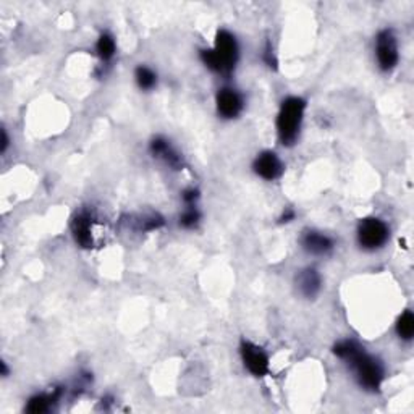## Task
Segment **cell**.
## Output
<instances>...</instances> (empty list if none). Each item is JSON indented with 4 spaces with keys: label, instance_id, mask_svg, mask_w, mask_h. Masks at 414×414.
Instances as JSON below:
<instances>
[{
    "label": "cell",
    "instance_id": "1",
    "mask_svg": "<svg viewBox=\"0 0 414 414\" xmlns=\"http://www.w3.org/2000/svg\"><path fill=\"white\" fill-rule=\"evenodd\" d=\"M333 353L350 364L359 385L364 390L377 392L383 381V366L377 358L367 355L355 340H342L333 347Z\"/></svg>",
    "mask_w": 414,
    "mask_h": 414
},
{
    "label": "cell",
    "instance_id": "2",
    "mask_svg": "<svg viewBox=\"0 0 414 414\" xmlns=\"http://www.w3.org/2000/svg\"><path fill=\"white\" fill-rule=\"evenodd\" d=\"M201 60L209 70L221 74H230L238 62V42L232 33L221 29L211 51H202Z\"/></svg>",
    "mask_w": 414,
    "mask_h": 414
},
{
    "label": "cell",
    "instance_id": "3",
    "mask_svg": "<svg viewBox=\"0 0 414 414\" xmlns=\"http://www.w3.org/2000/svg\"><path fill=\"white\" fill-rule=\"evenodd\" d=\"M304 111H306V101L301 97H287L282 102L280 112L277 117V132L278 139L283 146H292L296 141L299 128H301Z\"/></svg>",
    "mask_w": 414,
    "mask_h": 414
},
{
    "label": "cell",
    "instance_id": "4",
    "mask_svg": "<svg viewBox=\"0 0 414 414\" xmlns=\"http://www.w3.org/2000/svg\"><path fill=\"white\" fill-rule=\"evenodd\" d=\"M388 237H390V230L381 218L367 217L359 222L358 243L363 249L374 251V249L382 248L387 243Z\"/></svg>",
    "mask_w": 414,
    "mask_h": 414
},
{
    "label": "cell",
    "instance_id": "5",
    "mask_svg": "<svg viewBox=\"0 0 414 414\" xmlns=\"http://www.w3.org/2000/svg\"><path fill=\"white\" fill-rule=\"evenodd\" d=\"M376 56L379 67L383 72H390L398 63V44L392 29H382L376 38Z\"/></svg>",
    "mask_w": 414,
    "mask_h": 414
},
{
    "label": "cell",
    "instance_id": "6",
    "mask_svg": "<svg viewBox=\"0 0 414 414\" xmlns=\"http://www.w3.org/2000/svg\"><path fill=\"white\" fill-rule=\"evenodd\" d=\"M239 353L244 367L253 374L254 377H264L269 372V356L261 347L254 345L251 342L243 340L239 345Z\"/></svg>",
    "mask_w": 414,
    "mask_h": 414
},
{
    "label": "cell",
    "instance_id": "7",
    "mask_svg": "<svg viewBox=\"0 0 414 414\" xmlns=\"http://www.w3.org/2000/svg\"><path fill=\"white\" fill-rule=\"evenodd\" d=\"M216 102H217L218 116L227 120L237 118L244 107L243 96L232 88L221 89V91L217 93Z\"/></svg>",
    "mask_w": 414,
    "mask_h": 414
},
{
    "label": "cell",
    "instance_id": "8",
    "mask_svg": "<svg viewBox=\"0 0 414 414\" xmlns=\"http://www.w3.org/2000/svg\"><path fill=\"white\" fill-rule=\"evenodd\" d=\"M253 168L259 177L267 180V182H273L283 173V164L277 154L272 151H264L259 154L254 161Z\"/></svg>",
    "mask_w": 414,
    "mask_h": 414
},
{
    "label": "cell",
    "instance_id": "9",
    "mask_svg": "<svg viewBox=\"0 0 414 414\" xmlns=\"http://www.w3.org/2000/svg\"><path fill=\"white\" fill-rule=\"evenodd\" d=\"M149 151H151L154 157L162 159L168 167L173 168V170H180V168H183L184 166L182 154H180L166 138H154L151 146H149Z\"/></svg>",
    "mask_w": 414,
    "mask_h": 414
},
{
    "label": "cell",
    "instance_id": "10",
    "mask_svg": "<svg viewBox=\"0 0 414 414\" xmlns=\"http://www.w3.org/2000/svg\"><path fill=\"white\" fill-rule=\"evenodd\" d=\"M72 233L74 241L81 248H93V217L88 211L77 214L72 221Z\"/></svg>",
    "mask_w": 414,
    "mask_h": 414
},
{
    "label": "cell",
    "instance_id": "11",
    "mask_svg": "<svg viewBox=\"0 0 414 414\" xmlns=\"http://www.w3.org/2000/svg\"><path fill=\"white\" fill-rule=\"evenodd\" d=\"M322 280L316 269H304L296 276V288L304 298L312 299L321 292Z\"/></svg>",
    "mask_w": 414,
    "mask_h": 414
},
{
    "label": "cell",
    "instance_id": "12",
    "mask_svg": "<svg viewBox=\"0 0 414 414\" xmlns=\"http://www.w3.org/2000/svg\"><path fill=\"white\" fill-rule=\"evenodd\" d=\"M301 244L304 251L309 254H314V256H324V254L331 253L333 249V241L332 238L319 232H306L301 238Z\"/></svg>",
    "mask_w": 414,
    "mask_h": 414
},
{
    "label": "cell",
    "instance_id": "13",
    "mask_svg": "<svg viewBox=\"0 0 414 414\" xmlns=\"http://www.w3.org/2000/svg\"><path fill=\"white\" fill-rule=\"evenodd\" d=\"M60 395H62V390H56L52 393V395H36V397H33L31 400L28 401L26 411L31 413V414L46 413V411L51 410V406L58 400Z\"/></svg>",
    "mask_w": 414,
    "mask_h": 414
},
{
    "label": "cell",
    "instance_id": "14",
    "mask_svg": "<svg viewBox=\"0 0 414 414\" xmlns=\"http://www.w3.org/2000/svg\"><path fill=\"white\" fill-rule=\"evenodd\" d=\"M116 49H117L116 39H113L111 34L104 33L102 36L97 39L96 52H97V56L104 60V62H107V60H111L113 56H116Z\"/></svg>",
    "mask_w": 414,
    "mask_h": 414
},
{
    "label": "cell",
    "instance_id": "15",
    "mask_svg": "<svg viewBox=\"0 0 414 414\" xmlns=\"http://www.w3.org/2000/svg\"><path fill=\"white\" fill-rule=\"evenodd\" d=\"M397 333L403 340H411L414 335V316L411 311H405L397 321Z\"/></svg>",
    "mask_w": 414,
    "mask_h": 414
},
{
    "label": "cell",
    "instance_id": "16",
    "mask_svg": "<svg viewBox=\"0 0 414 414\" xmlns=\"http://www.w3.org/2000/svg\"><path fill=\"white\" fill-rule=\"evenodd\" d=\"M134 78H136L138 86L144 89V91H149L157 84V74L148 67H138L136 72H134Z\"/></svg>",
    "mask_w": 414,
    "mask_h": 414
},
{
    "label": "cell",
    "instance_id": "17",
    "mask_svg": "<svg viewBox=\"0 0 414 414\" xmlns=\"http://www.w3.org/2000/svg\"><path fill=\"white\" fill-rule=\"evenodd\" d=\"M201 221V212L198 211L196 206H186V211L180 217V225L183 228H194Z\"/></svg>",
    "mask_w": 414,
    "mask_h": 414
},
{
    "label": "cell",
    "instance_id": "18",
    "mask_svg": "<svg viewBox=\"0 0 414 414\" xmlns=\"http://www.w3.org/2000/svg\"><path fill=\"white\" fill-rule=\"evenodd\" d=\"M164 218L159 216V214H151V216L143 217V221L139 222V228L143 232H152V230H159V228L164 227Z\"/></svg>",
    "mask_w": 414,
    "mask_h": 414
},
{
    "label": "cell",
    "instance_id": "19",
    "mask_svg": "<svg viewBox=\"0 0 414 414\" xmlns=\"http://www.w3.org/2000/svg\"><path fill=\"white\" fill-rule=\"evenodd\" d=\"M199 199V191L194 188L184 189L183 191V201L186 206H196V201Z\"/></svg>",
    "mask_w": 414,
    "mask_h": 414
},
{
    "label": "cell",
    "instance_id": "20",
    "mask_svg": "<svg viewBox=\"0 0 414 414\" xmlns=\"http://www.w3.org/2000/svg\"><path fill=\"white\" fill-rule=\"evenodd\" d=\"M264 60H266V63L269 65V67H273V68L277 67V60H276V57H273V54H272L271 44H267L266 54H264Z\"/></svg>",
    "mask_w": 414,
    "mask_h": 414
},
{
    "label": "cell",
    "instance_id": "21",
    "mask_svg": "<svg viewBox=\"0 0 414 414\" xmlns=\"http://www.w3.org/2000/svg\"><path fill=\"white\" fill-rule=\"evenodd\" d=\"M293 218H295V211L293 209H287L285 212H283V216L280 217V222H292Z\"/></svg>",
    "mask_w": 414,
    "mask_h": 414
},
{
    "label": "cell",
    "instance_id": "22",
    "mask_svg": "<svg viewBox=\"0 0 414 414\" xmlns=\"http://www.w3.org/2000/svg\"><path fill=\"white\" fill-rule=\"evenodd\" d=\"M7 146H8V136H7V132L2 129V148H0V152H5L7 151Z\"/></svg>",
    "mask_w": 414,
    "mask_h": 414
},
{
    "label": "cell",
    "instance_id": "23",
    "mask_svg": "<svg viewBox=\"0 0 414 414\" xmlns=\"http://www.w3.org/2000/svg\"><path fill=\"white\" fill-rule=\"evenodd\" d=\"M2 374H3V376H7V374H8V369H7V364H5V363H2Z\"/></svg>",
    "mask_w": 414,
    "mask_h": 414
}]
</instances>
